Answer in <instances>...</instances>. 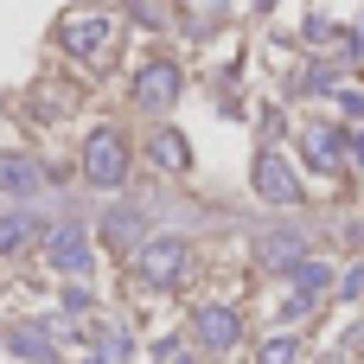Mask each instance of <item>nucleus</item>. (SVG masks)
Returning a JSON list of instances; mask_svg holds the SVG:
<instances>
[{"label": "nucleus", "mask_w": 364, "mask_h": 364, "mask_svg": "<svg viewBox=\"0 0 364 364\" xmlns=\"http://www.w3.org/2000/svg\"><path fill=\"white\" fill-rule=\"evenodd\" d=\"M307 160H314L320 173H339V160H346V128H307Z\"/></svg>", "instance_id": "9"}, {"label": "nucleus", "mask_w": 364, "mask_h": 364, "mask_svg": "<svg viewBox=\"0 0 364 364\" xmlns=\"http://www.w3.org/2000/svg\"><path fill=\"white\" fill-rule=\"evenodd\" d=\"M32 230H38V224H32L26 211H6V218H0V256H13V250H19Z\"/></svg>", "instance_id": "15"}, {"label": "nucleus", "mask_w": 364, "mask_h": 364, "mask_svg": "<svg viewBox=\"0 0 364 364\" xmlns=\"http://www.w3.org/2000/svg\"><path fill=\"white\" fill-rule=\"evenodd\" d=\"M154 160H160V166H173V173H186V166H192V147L166 128V134H154Z\"/></svg>", "instance_id": "13"}, {"label": "nucleus", "mask_w": 364, "mask_h": 364, "mask_svg": "<svg viewBox=\"0 0 364 364\" xmlns=\"http://www.w3.org/2000/svg\"><path fill=\"white\" fill-rule=\"evenodd\" d=\"M109 230H115L122 243H134V230H141V211H128V205H122V211L109 218Z\"/></svg>", "instance_id": "17"}, {"label": "nucleus", "mask_w": 364, "mask_h": 364, "mask_svg": "<svg viewBox=\"0 0 364 364\" xmlns=\"http://www.w3.org/2000/svg\"><path fill=\"white\" fill-rule=\"evenodd\" d=\"M160 364H192V358H186V346H179V339H166V346H160Z\"/></svg>", "instance_id": "19"}, {"label": "nucleus", "mask_w": 364, "mask_h": 364, "mask_svg": "<svg viewBox=\"0 0 364 364\" xmlns=\"http://www.w3.org/2000/svg\"><path fill=\"white\" fill-rule=\"evenodd\" d=\"M256 256H262L269 269H282V275H288V269H301V262H307V243H301V230H269V237L256 243Z\"/></svg>", "instance_id": "8"}, {"label": "nucleus", "mask_w": 364, "mask_h": 364, "mask_svg": "<svg viewBox=\"0 0 364 364\" xmlns=\"http://www.w3.org/2000/svg\"><path fill=\"white\" fill-rule=\"evenodd\" d=\"M352 58H358V64H364V26H358V32H352Z\"/></svg>", "instance_id": "20"}, {"label": "nucleus", "mask_w": 364, "mask_h": 364, "mask_svg": "<svg viewBox=\"0 0 364 364\" xmlns=\"http://www.w3.org/2000/svg\"><path fill=\"white\" fill-rule=\"evenodd\" d=\"M198 346L205 352H230L237 346V333H243V320H237V307H198Z\"/></svg>", "instance_id": "7"}, {"label": "nucleus", "mask_w": 364, "mask_h": 364, "mask_svg": "<svg viewBox=\"0 0 364 364\" xmlns=\"http://www.w3.org/2000/svg\"><path fill=\"white\" fill-rule=\"evenodd\" d=\"M83 179H90L96 192H115V186L128 179V141H122V128H96V134L83 141Z\"/></svg>", "instance_id": "1"}, {"label": "nucleus", "mask_w": 364, "mask_h": 364, "mask_svg": "<svg viewBox=\"0 0 364 364\" xmlns=\"http://www.w3.org/2000/svg\"><path fill=\"white\" fill-rule=\"evenodd\" d=\"M294 358H301V339L294 333H275V339L256 346V364H294Z\"/></svg>", "instance_id": "14"}, {"label": "nucleus", "mask_w": 364, "mask_h": 364, "mask_svg": "<svg viewBox=\"0 0 364 364\" xmlns=\"http://www.w3.org/2000/svg\"><path fill=\"white\" fill-rule=\"evenodd\" d=\"M186 262H192L186 237H147V243L134 250V275H141L147 288H173V282L186 275Z\"/></svg>", "instance_id": "2"}, {"label": "nucleus", "mask_w": 364, "mask_h": 364, "mask_svg": "<svg viewBox=\"0 0 364 364\" xmlns=\"http://www.w3.org/2000/svg\"><path fill=\"white\" fill-rule=\"evenodd\" d=\"M45 262L64 269V275H90V269H96L90 230H83V224H51V237H45Z\"/></svg>", "instance_id": "4"}, {"label": "nucleus", "mask_w": 364, "mask_h": 364, "mask_svg": "<svg viewBox=\"0 0 364 364\" xmlns=\"http://www.w3.org/2000/svg\"><path fill=\"white\" fill-rule=\"evenodd\" d=\"M179 90H186L179 64H147V70L134 77V102H141V109H154V115H160V109H173V102H179Z\"/></svg>", "instance_id": "6"}, {"label": "nucleus", "mask_w": 364, "mask_h": 364, "mask_svg": "<svg viewBox=\"0 0 364 364\" xmlns=\"http://www.w3.org/2000/svg\"><path fill=\"white\" fill-rule=\"evenodd\" d=\"M352 154H358V166H364V134H358V141H352Z\"/></svg>", "instance_id": "21"}, {"label": "nucleus", "mask_w": 364, "mask_h": 364, "mask_svg": "<svg viewBox=\"0 0 364 364\" xmlns=\"http://www.w3.org/2000/svg\"><path fill=\"white\" fill-rule=\"evenodd\" d=\"M96 364H128V333H102V346H96Z\"/></svg>", "instance_id": "16"}, {"label": "nucleus", "mask_w": 364, "mask_h": 364, "mask_svg": "<svg viewBox=\"0 0 364 364\" xmlns=\"http://www.w3.org/2000/svg\"><path fill=\"white\" fill-rule=\"evenodd\" d=\"M58 38H64V51H70V58H102V51H109V38H115V19H109L102 6H90V13H70Z\"/></svg>", "instance_id": "3"}, {"label": "nucleus", "mask_w": 364, "mask_h": 364, "mask_svg": "<svg viewBox=\"0 0 364 364\" xmlns=\"http://www.w3.org/2000/svg\"><path fill=\"white\" fill-rule=\"evenodd\" d=\"M256 192L269 198V205H294L301 198V179H294V160L288 154H256Z\"/></svg>", "instance_id": "5"}, {"label": "nucleus", "mask_w": 364, "mask_h": 364, "mask_svg": "<svg viewBox=\"0 0 364 364\" xmlns=\"http://www.w3.org/2000/svg\"><path fill=\"white\" fill-rule=\"evenodd\" d=\"M6 346H13L19 358H38V364H51V358H58V346L45 339V326H13V333H6Z\"/></svg>", "instance_id": "12"}, {"label": "nucleus", "mask_w": 364, "mask_h": 364, "mask_svg": "<svg viewBox=\"0 0 364 364\" xmlns=\"http://www.w3.org/2000/svg\"><path fill=\"white\" fill-rule=\"evenodd\" d=\"M339 294L352 301V294H364V269H346V282H339Z\"/></svg>", "instance_id": "18"}, {"label": "nucleus", "mask_w": 364, "mask_h": 364, "mask_svg": "<svg viewBox=\"0 0 364 364\" xmlns=\"http://www.w3.org/2000/svg\"><path fill=\"white\" fill-rule=\"evenodd\" d=\"M256 6H262V13H269V6H275V0H256Z\"/></svg>", "instance_id": "22"}, {"label": "nucleus", "mask_w": 364, "mask_h": 364, "mask_svg": "<svg viewBox=\"0 0 364 364\" xmlns=\"http://www.w3.org/2000/svg\"><path fill=\"white\" fill-rule=\"evenodd\" d=\"M333 282H339V275H333L326 262H314V256H307L301 269H288V288H294V301H314V294H320V288H333Z\"/></svg>", "instance_id": "10"}, {"label": "nucleus", "mask_w": 364, "mask_h": 364, "mask_svg": "<svg viewBox=\"0 0 364 364\" xmlns=\"http://www.w3.org/2000/svg\"><path fill=\"white\" fill-rule=\"evenodd\" d=\"M38 179H45L38 160H26V154H0V186H6V192H32Z\"/></svg>", "instance_id": "11"}]
</instances>
